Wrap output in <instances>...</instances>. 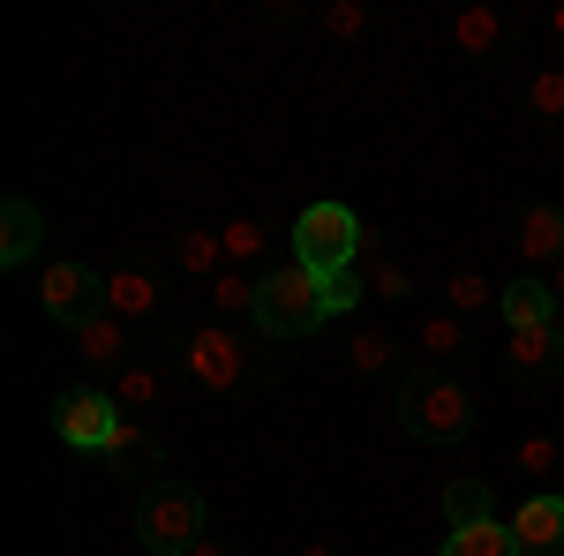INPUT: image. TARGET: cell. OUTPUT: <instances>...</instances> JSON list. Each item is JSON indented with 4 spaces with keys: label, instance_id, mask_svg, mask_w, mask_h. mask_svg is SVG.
<instances>
[{
    "label": "cell",
    "instance_id": "obj_9",
    "mask_svg": "<svg viewBox=\"0 0 564 556\" xmlns=\"http://www.w3.org/2000/svg\"><path fill=\"white\" fill-rule=\"evenodd\" d=\"M39 249H45V211L31 204V196H8V204H0V263L23 271Z\"/></svg>",
    "mask_w": 564,
    "mask_h": 556
},
{
    "label": "cell",
    "instance_id": "obj_25",
    "mask_svg": "<svg viewBox=\"0 0 564 556\" xmlns=\"http://www.w3.org/2000/svg\"><path fill=\"white\" fill-rule=\"evenodd\" d=\"M444 301H452V316H475V308H497V286H489L481 271H452Z\"/></svg>",
    "mask_w": 564,
    "mask_h": 556
},
{
    "label": "cell",
    "instance_id": "obj_18",
    "mask_svg": "<svg viewBox=\"0 0 564 556\" xmlns=\"http://www.w3.org/2000/svg\"><path fill=\"white\" fill-rule=\"evenodd\" d=\"M76 346H84V361L113 369V361H129V324H121V316H98V324L76 331Z\"/></svg>",
    "mask_w": 564,
    "mask_h": 556
},
{
    "label": "cell",
    "instance_id": "obj_17",
    "mask_svg": "<svg viewBox=\"0 0 564 556\" xmlns=\"http://www.w3.org/2000/svg\"><path fill=\"white\" fill-rule=\"evenodd\" d=\"M444 519H452V534H459V526H489V519H497L489 481H452V489H444Z\"/></svg>",
    "mask_w": 564,
    "mask_h": 556
},
{
    "label": "cell",
    "instance_id": "obj_22",
    "mask_svg": "<svg viewBox=\"0 0 564 556\" xmlns=\"http://www.w3.org/2000/svg\"><path fill=\"white\" fill-rule=\"evenodd\" d=\"M452 39L481 61V53H497V45H505V15H497V8H467V15L452 23Z\"/></svg>",
    "mask_w": 564,
    "mask_h": 556
},
{
    "label": "cell",
    "instance_id": "obj_16",
    "mask_svg": "<svg viewBox=\"0 0 564 556\" xmlns=\"http://www.w3.org/2000/svg\"><path fill=\"white\" fill-rule=\"evenodd\" d=\"M159 384H166V377H159V369H151V361H129V369H121V377H113V399H121V414H129V422H143V414H151V406H159Z\"/></svg>",
    "mask_w": 564,
    "mask_h": 556
},
{
    "label": "cell",
    "instance_id": "obj_1",
    "mask_svg": "<svg viewBox=\"0 0 564 556\" xmlns=\"http://www.w3.org/2000/svg\"><path fill=\"white\" fill-rule=\"evenodd\" d=\"M399 422H406L414 444H467V428H475V391L422 361V369H406V384H399Z\"/></svg>",
    "mask_w": 564,
    "mask_h": 556
},
{
    "label": "cell",
    "instance_id": "obj_28",
    "mask_svg": "<svg viewBox=\"0 0 564 556\" xmlns=\"http://www.w3.org/2000/svg\"><path fill=\"white\" fill-rule=\"evenodd\" d=\"M212 301H218V316H257V279L226 271V279L212 286Z\"/></svg>",
    "mask_w": 564,
    "mask_h": 556
},
{
    "label": "cell",
    "instance_id": "obj_34",
    "mask_svg": "<svg viewBox=\"0 0 564 556\" xmlns=\"http://www.w3.org/2000/svg\"><path fill=\"white\" fill-rule=\"evenodd\" d=\"M550 31H557V45H564V8H557V15H550Z\"/></svg>",
    "mask_w": 564,
    "mask_h": 556
},
{
    "label": "cell",
    "instance_id": "obj_32",
    "mask_svg": "<svg viewBox=\"0 0 564 556\" xmlns=\"http://www.w3.org/2000/svg\"><path fill=\"white\" fill-rule=\"evenodd\" d=\"M550 294H557V301H564V257H557V263H550Z\"/></svg>",
    "mask_w": 564,
    "mask_h": 556
},
{
    "label": "cell",
    "instance_id": "obj_30",
    "mask_svg": "<svg viewBox=\"0 0 564 556\" xmlns=\"http://www.w3.org/2000/svg\"><path fill=\"white\" fill-rule=\"evenodd\" d=\"M324 31H332V39H354V31H369V8H354V0L324 8Z\"/></svg>",
    "mask_w": 564,
    "mask_h": 556
},
{
    "label": "cell",
    "instance_id": "obj_24",
    "mask_svg": "<svg viewBox=\"0 0 564 556\" xmlns=\"http://www.w3.org/2000/svg\"><path fill=\"white\" fill-rule=\"evenodd\" d=\"M527 113L534 121H564V68H534L527 76Z\"/></svg>",
    "mask_w": 564,
    "mask_h": 556
},
{
    "label": "cell",
    "instance_id": "obj_2",
    "mask_svg": "<svg viewBox=\"0 0 564 556\" xmlns=\"http://www.w3.org/2000/svg\"><path fill=\"white\" fill-rule=\"evenodd\" d=\"M257 324L263 339H308L316 324H332V308H324V279L316 271H302V263L286 257V263H271L257 279Z\"/></svg>",
    "mask_w": 564,
    "mask_h": 556
},
{
    "label": "cell",
    "instance_id": "obj_15",
    "mask_svg": "<svg viewBox=\"0 0 564 556\" xmlns=\"http://www.w3.org/2000/svg\"><path fill=\"white\" fill-rule=\"evenodd\" d=\"M436 556H520V534H512V519L459 526V534H444V549H436Z\"/></svg>",
    "mask_w": 564,
    "mask_h": 556
},
{
    "label": "cell",
    "instance_id": "obj_14",
    "mask_svg": "<svg viewBox=\"0 0 564 556\" xmlns=\"http://www.w3.org/2000/svg\"><path fill=\"white\" fill-rule=\"evenodd\" d=\"M106 467H113V473H129V481L159 473V436H151L143 422H121V436L106 444Z\"/></svg>",
    "mask_w": 564,
    "mask_h": 556
},
{
    "label": "cell",
    "instance_id": "obj_3",
    "mask_svg": "<svg viewBox=\"0 0 564 556\" xmlns=\"http://www.w3.org/2000/svg\"><path fill=\"white\" fill-rule=\"evenodd\" d=\"M204 526H212V504H204L188 481H151V489L135 497V542L151 556H188L204 542Z\"/></svg>",
    "mask_w": 564,
    "mask_h": 556
},
{
    "label": "cell",
    "instance_id": "obj_20",
    "mask_svg": "<svg viewBox=\"0 0 564 556\" xmlns=\"http://www.w3.org/2000/svg\"><path fill=\"white\" fill-rule=\"evenodd\" d=\"M361 279H369V294H377V301H406V294H414V279H406V263H391L384 249H377V241L361 249Z\"/></svg>",
    "mask_w": 564,
    "mask_h": 556
},
{
    "label": "cell",
    "instance_id": "obj_8",
    "mask_svg": "<svg viewBox=\"0 0 564 556\" xmlns=\"http://www.w3.org/2000/svg\"><path fill=\"white\" fill-rule=\"evenodd\" d=\"M512 534H520V556H564V497L557 489H534L512 512Z\"/></svg>",
    "mask_w": 564,
    "mask_h": 556
},
{
    "label": "cell",
    "instance_id": "obj_27",
    "mask_svg": "<svg viewBox=\"0 0 564 556\" xmlns=\"http://www.w3.org/2000/svg\"><path fill=\"white\" fill-rule=\"evenodd\" d=\"M361 301H369V279H361V263H354V271H339V279H324V308H332V316H354Z\"/></svg>",
    "mask_w": 564,
    "mask_h": 556
},
{
    "label": "cell",
    "instance_id": "obj_7",
    "mask_svg": "<svg viewBox=\"0 0 564 556\" xmlns=\"http://www.w3.org/2000/svg\"><path fill=\"white\" fill-rule=\"evenodd\" d=\"M181 361H188V377H196L204 391H234V384H249V346L234 339L226 324H204V331H188Z\"/></svg>",
    "mask_w": 564,
    "mask_h": 556
},
{
    "label": "cell",
    "instance_id": "obj_11",
    "mask_svg": "<svg viewBox=\"0 0 564 556\" xmlns=\"http://www.w3.org/2000/svg\"><path fill=\"white\" fill-rule=\"evenodd\" d=\"M159 308V279L143 271V263H121V271H106V316H121V324H143Z\"/></svg>",
    "mask_w": 564,
    "mask_h": 556
},
{
    "label": "cell",
    "instance_id": "obj_6",
    "mask_svg": "<svg viewBox=\"0 0 564 556\" xmlns=\"http://www.w3.org/2000/svg\"><path fill=\"white\" fill-rule=\"evenodd\" d=\"M39 308L53 324H68V331L98 324V316H106V271H90V263H45Z\"/></svg>",
    "mask_w": 564,
    "mask_h": 556
},
{
    "label": "cell",
    "instance_id": "obj_4",
    "mask_svg": "<svg viewBox=\"0 0 564 556\" xmlns=\"http://www.w3.org/2000/svg\"><path fill=\"white\" fill-rule=\"evenodd\" d=\"M361 249H369V226H361L354 204H308L294 218V249L286 257L302 263V271H316V279H339V271L361 263Z\"/></svg>",
    "mask_w": 564,
    "mask_h": 556
},
{
    "label": "cell",
    "instance_id": "obj_19",
    "mask_svg": "<svg viewBox=\"0 0 564 556\" xmlns=\"http://www.w3.org/2000/svg\"><path fill=\"white\" fill-rule=\"evenodd\" d=\"M347 361H354V377H384L391 361H399V339L377 331V324H361V331L347 339Z\"/></svg>",
    "mask_w": 564,
    "mask_h": 556
},
{
    "label": "cell",
    "instance_id": "obj_10",
    "mask_svg": "<svg viewBox=\"0 0 564 556\" xmlns=\"http://www.w3.org/2000/svg\"><path fill=\"white\" fill-rule=\"evenodd\" d=\"M505 361H512V377L520 384H550V369H557V324H520L512 339H505Z\"/></svg>",
    "mask_w": 564,
    "mask_h": 556
},
{
    "label": "cell",
    "instance_id": "obj_13",
    "mask_svg": "<svg viewBox=\"0 0 564 556\" xmlns=\"http://www.w3.org/2000/svg\"><path fill=\"white\" fill-rule=\"evenodd\" d=\"M520 257L527 263H557L564 257V204H527V218H520Z\"/></svg>",
    "mask_w": 564,
    "mask_h": 556
},
{
    "label": "cell",
    "instance_id": "obj_12",
    "mask_svg": "<svg viewBox=\"0 0 564 556\" xmlns=\"http://www.w3.org/2000/svg\"><path fill=\"white\" fill-rule=\"evenodd\" d=\"M497 316L520 331V324H557L564 301L550 294V279H512V286H497Z\"/></svg>",
    "mask_w": 564,
    "mask_h": 556
},
{
    "label": "cell",
    "instance_id": "obj_31",
    "mask_svg": "<svg viewBox=\"0 0 564 556\" xmlns=\"http://www.w3.org/2000/svg\"><path fill=\"white\" fill-rule=\"evenodd\" d=\"M188 556H226V542H212V534H204V542H196Z\"/></svg>",
    "mask_w": 564,
    "mask_h": 556
},
{
    "label": "cell",
    "instance_id": "obj_5",
    "mask_svg": "<svg viewBox=\"0 0 564 556\" xmlns=\"http://www.w3.org/2000/svg\"><path fill=\"white\" fill-rule=\"evenodd\" d=\"M121 399L106 384H76V391H61V406H53V436L68 444V451H106L113 436H121Z\"/></svg>",
    "mask_w": 564,
    "mask_h": 556
},
{
    "label": "cell",
    "instance_id": "obj_21",
    "mask_svg": "<svg viewBox=\"0 0 564 556\" xmlns=\"http://www.w3.org/2000/svg\"><path fill=\"white\" fill-rule=\"evenodd\" d=\"M174 263H181V271H196V279H226V241H218V233H181Z\"/></svg>",
    "mask_w": 564,
    "mask_h": 556
},
{
    "label": "cell",
    "instance_id": "obj_35",
    "mask_svg": "<svg viewBox=\"0 0 564 556\" xmlns=\"http://www.w3.org/2000/svg\"><path fill=\"white\" fill-rule=\"evenodd\" d=\"M557 353H564V316H557Z\"/></svg>",
    "mask_w": 564,
    "mask_h": 556
},
{
    "label": "cell",
    "instance_id": "obj_26",
    "mask_svg": "<svg viewBox=\"0 0 564 556\" xmlns=\"http://www.w3.org/2000/svg\"><path fill=\"white\" fill-rule=\"evenodd\" d=\"M218 241H226V271H234V263H249V257H263V249H271V233H263V218H234V226H226V233H218Z\"/></svg>",
    "mask_w": 564,
    "mask_h": 556
},
{
    "label": "cell",
    "instance_id": "obj_29",
    "mask_svg": "<svg viewBox=\"0 0 564 556\" xmlns=\"http://www.w3.org/2000/svg\"><path fill=\"white\" fill-rule=\"evenodd\" d=\"M520 473L550 481V473H557V444H550V436H520Z\"/></svg>",
    "mask_w": 564,
    "mask_h": 556
},
{
    "label": "cell",
    "instance_id": "obj_23",
    "mask_svg": "<svg viewBox=\"0 0 564 556\" xmlns=\"http://www.w3.org/2000/svg\"><path fill=\"white\" fill-rule=\"evenodd\" d=\"M459 346H467V316H452V308H444V316L422 324V353H430V369H444Z\"/></svg>",
    "mask_w": 564,
    "mask_h": 556
},
{
    "label": "cell",
    "instance_id": "obj_33",
    "mask_svg": "<svg viewBox=\"0 0 564 556\" xmlns=\"http://www.w3.org/2000/svg\"><path fill=\"white\" fill-rule=\"evenodd\" d=\"M302 556H339V549H332V542H302Z\"/></svg>",
    "mask_w": 564,
    "mask_h": 556
}]
</instances>
